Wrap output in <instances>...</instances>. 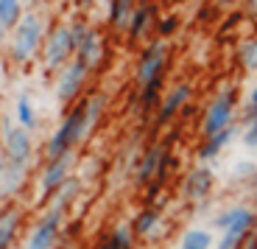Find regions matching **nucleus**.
Masks as SVG:
<instances>
[{
    "instance_id": "f257e3e1",
    "label": "nucleus",
    "mask_w": 257,
    "mask_h": 249,
    "mask_svg": "<svg viewBox=\"0 0 257 249\" xmlns=\"http://www.w3.org/2000/svg\"><path fill=\"white\" fill-rule=\"evenodd\" d=\"M0 140H3V160H6V168L0 174V199H12L23 191L28 171L34 165V134L6 115L0 121Z\"/></svg>"
},
{
    "instance_id": "f03ea898",
    "label": "nucleus",
    "mask_w": 257,
    "mask_h": 249,
    "mask_svg": "<svg viewBox=\"0 0 257 249\" xmlns=\"http://www.w3.org/2000/svg\"><path fill=\"white\" fill-rule=\"evenodd\" d=\"M171 45L165 39H151L148 45H143L140 59H137V70H135V87H137V109L143 115L154 112L162 101L165 93V76H168V64H171Z\"/></svg>"
},
{
    "instance_id": "7ed1b4c3",
    "label": "nucleus",
    "mask_w": 257,
    "mask_h": 249,
    "mask_svg": "<svg viewBox=\"0 0 257 249\" xmlns=\"http://www.w3.org/2000/svg\"><path fill=\"white\" fill-rule=\"evenodd\" d=\"M95 123L98 121L90 115L84 98H78L76 104H70V109L64 112V118L59 121V126L53 129V134L45 143V160L62 157V154H76V148L90 137Z\"/></svg>"
},
{
    "instance_id": "20e7f679",
    "label": "nucleus",
    "mask_w": 257,
    "mask_h": 249,
    "mask_svg": "<svg viewBox=\"0 0 257 249\" xmlns=\"http://www.w3.org/2000/svg\"><path fill=\"white\" fill-rule=\"evenodd\" d=\"M45 34H48L45 14L39 12V9L26 12L23 17H20L17 26L9 31V42H6L9 59H12L17 67H26V64H31L34 59L39 56V51H42Z\"/></svg>"
},
{
    "instance_id": "39448f33",
    "label": "nucleus",
    "mask_w": 257,
    "mask_h": 249,
    "mask_svg": "<svg viewBox=\"0 0 257 249\" xmlns=\"http://www.w3.org/2000/svg\"><path fill=\"white\" fill-rule=\"evenodd\" d=\"M238 109H240V93L238 87H221L207 104V112L201 118V137H212V134L224 132L226 126L238 123Z\"/></svg>"
},
{
    "instance_id": "423d86ee",
    "label": "nucleus",
    "mask_w": 257,
    "mask_h": 249,
    "mask_svg": "<svg viewBox=\"0 0 257 249\" xmlns=\"http://www.w3.org/2000/svg\"><path fill=\"white\" fill-rule=\"evenodd\" d=\"M39 56H42L45 73H59L64 64L76 56V39L70 34V23H59V26L48 28Z\"/></svg>"
},
{
    "instance_id": "0eeeda50",
    "label": "nucleus",
    "mask_w": 257,
    "mask_h": 249,
    "mask_svg": "<svg viewBox=\"0 0 257 249\" xmlns=\"http://www.w3.org/2000/svg\"><path fill=\"white\" fill-rule=\"evenodd\" d=\"M92 67L84 59L73 56L70 62L64 64L62 70L56 73V84H53V98H56L59 107H70L81 98L84 87H87V78H90Z\"/></svg>"
},
{
    "instance_id": "6e6552de",
    "label": "nucleus",
    "mask_w": 257,
    "mask_h": 249,
    "mask_svg": "<svg viewBox=\"0 0 257 249\" xmlns=\"http://www.w3.org/2000/svg\"><path fill=\"white\" fill-rule=\"evenodd\" d=\"M64 218H67V213L56 210V207H45L28 232L26 249H53L64 232Z\"/></svg>"
},
{
    "instance_id": "1a4fd4ad",
    "label": "nucleus",
    "mask_w": 257,
    "mask_h": 249,
    "mask_svg": "<svg viewBox=\"0 0 257 249\" xmlns=\"http://www.w3.org/2000/svg\"><path fill=\"white\" fill-rule=\"evenodd\" d=\"M73 154H62V157H53V160H45L42 168H39V179H37V193L42 202L53 196L59 188L73 177Z\"/></svg>"
},
{
    "instance_id": "9d476101",
    "label": "nucleus",
    "mask_w": 257,
    "mask_h": 249,
    "mask_svg": "<svg viewBox=\"0 0 257 249\" xmlns=\"http://www.w3.org/2000/svg\"><path fill=\"white\" fill-rule=\"evenodd\" d=\"M212 191H215V168L210 162H201V165H193L190 171L182 179V199L193 202V205H204L210 202Z\"/></svg>"
},
{
    "instance_id": "9b49d317",
    "label": "nucleus",
    "mask_w": 257,
    "mask_h": 249,
    "mask_svg": "<svg viewBox=\"0 0 257 249\" xmlns=\"http://www.w3.org/2000/svg\"><path fill=\"white\" fill-rule=\"evenodd\" d=\"M190 98H193V81H190V78H179V81H176L171 90H165V93H162V101H160V107H157L154 126L157 129L168 126V123L174 121L182 109L190 104Z\"/></svg>"
},
{
    "instance_id": "f8f14e48",
    "label": "nucleus",
    "mask_w": 257,
    "mask_h": 249,
    "mask_svg": "<svg viewBox=\"0 0 257 249\" xmlns=\"http://www.w3.org/2000/svg\"><path fill=\"white\" fill-rule=\"evenodd\" d=\"M165 151H168V143H162V140L148 143L140 151L135 168H132V182H135L137 191H146V188L157 179V171H160V162H162V157H165Z\"/></svg>"
},
{
    "instance_id": "ddd939ff",
    "label": "nucleus",
    "mask_w": 257,
    "mask_h": 249,
    "mask_svg": "<svg viewBox=\"0 0 257 249\" xmlns=\"http://www.w3.org/2000/svg\"><path fill=\"white\" fill-rule=\"evenodd\" d=\"M251 230H257V210L249 205H243L240 216L226 227V230L218 232V241H215V249H238L240 243L246 241Z\"/></svg>"
},
{
    "instance_id": "4468645a",
    "label": "nucleus",
    "mask_w": 257,
    "mask_h": 249,
    "mask_svg": "<svg viewBox=\"0 0 257 249\" xmlns=\"http://www.w3.org/2000/svg\"><path fill=\"white\" fill-rule=\"evenodd\" d=\"M157 20H160V9H157V3H137L135 12H132V17H128L126 39L128 42H140V39H146L148 34H154Z\"/></svg>"
},
{
    "instance_id": "2eb2a0df",
    "label": "nucleus",
    "mask_w": 257,
    "mask_h": 249,
    "mask_svg": "<svg viewBox=\"0 0 257 249\" xmlns=\"http://www.w3.org/2000/svg\"><path fill=\"white\" fill-rule=\"evenodd\" d=\"M240 132H243V126L240 123H232V126H226L224 132H218V134H212V137H204L201 140V146H199V160L201 162H215L221 157V154L226 151V146H229L235 137H240Z\"/></svg>"
},
{
    "instance_id": "dca6fc26",
    "label": "nucleus",
    "mask_w": 257,
    "mask_h": 249,
    "mask_svg": "<svg viewBox=\"0 0 257 249\" xmlns=\"http://www.w3.org/2000/svg\"><path fill=\"white\" fill-rule=\"evenodd\" d=\"M162 224H165V216L157 205H146L140 213L135 216V224H132V232H135L137 241H154L160 235Z\"/></svg>"
},
{
    "instance_id": "f3484780",
    "label": "nucleus",
    "mask_w": 257,
    "mask_h": 249,
    "mask_svg": "<svg viewBox=\"0 0 257 249\" xmlns=\"http://www.w3.org/2000/svg\"><path fill=\"white\" fill-rule=\"evenodd\" d=\"M23 218H26L23 207H17V205L0 207V249L14 246V241L20 235V227H23Z\"/></svg>"
},
{
    "instance_id": "a211bd4d",
    "label": "nucleus",
    "mask_w": 257,
    "mask_h": 249,
    "mask_svg": "<svg viewBox=\"0 0 257 249\" xmlns=\"http://www.w3.org/2000/svg\"><path fill=\"white\" fill-rule=\"evenodd\" d=\"M76 56L84 59V62L92 67V70L98 67V62H101V56H103V39H101V31H98L95 26H90L87 31H84V37L78 39Z\"/></svg>"
},
{
    "instance_id": "6ab92c4d",
    "label": "nucleus",
    "mask_w": 257,
    "mask_h": 249,
    "mask_svg": "<svg viewBox=\"0 0 257 249\" xmlns=\"http://www.w3.org/2000/svg\"><path fill=\"white\" fill-rule=\"evenodd\" d=\"M137 0H109V12H106V26L115 34H126L128 17L135 12Z\"/></svg>"
},
{
    "instance_id": "aec40b11",
    "label": "nucleus",
    "mask_w": 257,
    "mask_h": 249,
    "mask_svg": "<svg viewBox=\"0 0 257 249\" xmlns=\"http://www.w3.org/2000/svg\"><path fill=\"white\" fill-rule=\"evenodd\" d=\"M14 123L17 126H23L26 132H37L39 129V115H37V107H34V101L23 93V96L14 101Z\"/></svg>"
},
{
    "instance_id": "412c9836",
    "label": "nucleus",
    "mask_w": 257,
    "mask_h": 249,
    "mask_svg": "<svg viewBox=\"0 0 257 249\" xmlns=\"http://www.w3.org/2000/svg\"><path fill=\"white\" fill-rule=\"evenodd\" d=\"M78 191H81V182H78L76 177H70L51 199H48V207H56V210H62V213H70V207L76 205V199H78Z\"/></svg>"
},
{
    "instance_id": "4be33fe9",
    "label": "nucleus",
    "mask_w": 257,
    "mask_h": 249,
    "mask_svg": "<svg viewBox=\"0 0 257 249\" xmlns=\"http://www.w3.org/2000/svg\"><path fill=\"white\" fill-rule=\"evenodd\" d=\"M179 249H215V238H212L210 230L193 227V230H185V232H182Z\"/></svg>"
},
{
    "instance_id": "5701e85b",
    "label": "nucleus",
    "mask_w": 257,
    "mask_h": 249,
    "mask_svg": "<svg viewBox=\"0 0 257 249\" xmlns=\"http://www.w3.org/2000/svg\"><path fill=\"white\" fill-rule=\"evenodd\" d=\"M137 238L135 232H132V227L128 224H117L115 230L106 235V241L101 243V249H135Z\"/></svg>"
},
{
    "instance_id": "b1692460",
    "label": "nucleus",
    "mask_w": 257,
    "mask_h": 249,
    "mask_svg": "<svg viewBox=\"0 0 257 249\" xmlns=\"http://www.w3.org/2000/svg\"><path fill=\"white\" fill-rule=\"evenodd\" d=\"M23 14H26V0H0V26L6 31L17 26Z\"/></svg>"
},
{
    "instance_id": "393cba45",
    "label": "nucleus",
    "mask_w": 257,
    "mask_h": 249,
    "mask_svg": "<svg viewBox=\"0 0 257 249\" xmlns=\"http://www.w3.org/2000/svg\"><path fill=\"white\" fill-rule=\"evenodd\" d=\"M254 115H257V78H254V84H251V90L246 93V98L240 101V109H238V123H240V126H246V123H249Z\"/></svg>"
},
{
    "instance_id": "a878e982",
    "label": "nucleus",
    "mask_w": 257,
    "mask_h": 249,
    "mask_svg": "<svg viewBox=\"0 0 257 249\" xmlns=\"http://www.w3.org/2000/svg\"><path fill=\"white\" fill-rule=\"evenodd\" d=\"M238 62L243 70L249 73H257V37L246 39L243 45H240V51H238Z\"/></svg>"
},
{
    "instance_id": "bb28decb",
    "label": "nucleus",
    "mask_w": 257,
    "mask_h": 249,
    "mask_svg": "<svg viewBox=\"0 0 257 249\" xmlns=\"http://www.w3.org/2000/svg\"><path fill=\"white\" fill-rule=\"evenodd\" d=\"M240 210H243V205H229V207H221L215 216H212V230L215 232H221V230H226L235 218L240 216Z\"/></svg>"
},
{
    "instance_id": "cd10ccee",
    "label": "nucleus",
    "mask_w": 257,
    "mask_h": 249,
    "mask_svg": "<svg viewBox=\"0 0 257 249\" xmlns=\"http://www.w3.org/2000/svg\"><path fill=\"white\" fill-rule=\"evenodd\" d=\"M176 28H179V17L176 14H160V20H157V28H154V37L157 39H171L176 34Z\"/></svg>"
},
{
    "instance_id": "c85d7f7f",
    "label": "nucleus",
    "mask_w": 257,
    "mask_h": 249,
    "mask_svg": "<svg viewBox=\"0 0 257 249\" xmlns=\"http://www.w3.org/2000/svg\"><path fill=\"white\" fill-rule=\"evenodd\" d=\"M257 174V162L251 160H240L235 162V168H232V182H238L240 188H246L251 182V177Z\"/></svg>"
},
{
    "instance_id": "c756f323",
    "label": "nucleus",
    "mask_w": 257,
    "mask_h": 249,
    "mask_svg": "<svg viewBox=\"0 0 257 249\" xmlns=\"http://www.w3.org/2000/svg\"><path fill=\"white\" fill-rule=\"evenodd\" d=\"M240 140H243L246 148H257V115L243 126V132H240Z\"/></svg>"
},
{
    "instance_id": "7c9ffc66",
    "label": "nucleus",
    "mask_w": 257,
    "mask_h": 249,
    "mask_svg": "<svg viewBox=\"0 0 257 249\" xmlns=\"http://www.w3.org/2000/svg\"><path fill=\"white\" fill-rule=\"evenodd\" d=\"M246 193H249V196L257 202V174L251 177V182H249V185H246Z\"/></svg>"
},
{
    "instance_id": "2f4dec72",
    "label": "nucleus",
    "mask_w": 257,
    "mask_h": 249,
    "mask_svg": "<svg viewBox=\"0 0 257 249\" xmlns=\"http://www.w3.org/2000/svg\"><path fill=\"white\" fill-rule=\"evenodd\" d=\"M215 6H238V3H243V0H212Z\"/></svg>"
},
{
    "instance_id": "473e14b6",
    "label": "nucleus",
    "mask_w": 257,
    "mask_h": 249,
    "mask_svg": "<svg viewBox=\"0 0 257 249\" xmlns=\"http://www.w3.org/2000/svg\"><path fill=\"white\" fill-rule=\"evenodd\" d=\"M90 3H92V0H73V6H76V9H81V12H84L87 6H90Z\"/></svg>"
},
{
    "instance_id": "72a5a7b5",
    "label": "nucleus",
    "mask_w": 257,
    "mask_h": 249,
    "mask_svg": "<svg viewBox=\"0 0 257 249\" xmlns=\"http://www.w3.org/2000/svg\"><path fill=\"white\" fill-rule=\"evenodd\" d=\"M3 168H6V160H3V140H0V174H3Z\"/></svg>"
},
{
    "instance_id": "f704fd0d",
    "label": "nucleus",
    "mask_w": 257,
    "mask_h": 249,
    "mask_svg": "<svg viewBox=\"0 0 257 249\" xmlns=\"http://www.w3.org/2000/svg\"><path fill=\"white\" fill-rule=\"evenodd\" d=\"M31 3H34V9H39L42 3H45V0H31Z\"/></svg>"
}]
</instances>
